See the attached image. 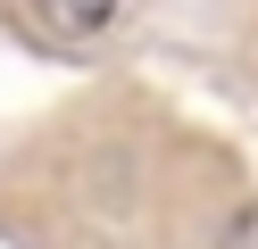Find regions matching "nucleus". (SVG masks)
I'll list each match as a JSON object with an SVG mask.
<instances>
[{"mask_svg":"<svg viewBox=\"0 0 258 249\" xmlns=\"http://www.w3.org/2000/svg\"><path fill=\"white\" fill-rule=\"evenodd\" d=\"M25 17L50 42H100V33L125 25V0H25Z\"/></svg>","mask_w":258,"mask_h":249,"instance_id":"f257e3e1","label":"nucleus"}]
</instances>
